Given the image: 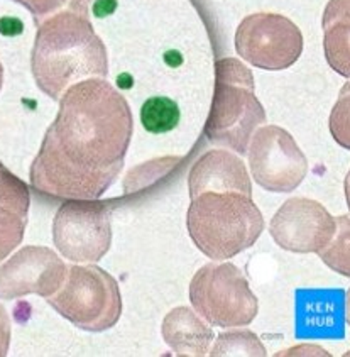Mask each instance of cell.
<instances>
[{"mask_svg":"<svg viewBox=\"0 0 350 357\" xmlns=\"http://www.w3.org/2000/svg\"><path fill=\"white\" fill-rule=\"evenodd\" d=\"M162 335L180 356L206 354V347L213 337L212 331L205 327L188 308H176L166 317Z\"/></svg>","mask_w":350,"mask_h":357,"instance_id":"13","label":"cell"},{"mask_svg":"<svg viewBox=\"0 0 350 357\" xmlns=\"http://www.w3.org/2000/svg\"><path fill=\"white\" fill-rule=\"evenodd\" d=\"M47 301L77 327L93 332L112 327L122 310L117 283L97 266H73Z\"/></svg>","mask_w":350,"mask_h":357,"instance_id":"5","label":"cell"},{"mask_svg":"<svg viewBox=\"0 0 350 357\" xmlns=\"http://www.w3.org/2000/svg\"><path fill=\"white\" fill-rule=\"evenodd\" d=\"M29 204L27 185L7 169H0V261L21 244Z\"/></svg>","mask_w":350,"mask_h":357,"instance_id":"12","label":"cell"},{"mask_svg":"<svg viewBox=\"0 0 350 357\" xmlns=\"http://www.w3.org/2000/svg\"><path fill=\"white\" fill-rule=\"evenodd\" d=\"M33 73L50 97L86 77L107 75V54L100 38L79 12H59L41 24L33 51Z\"/></svg>","mask_w":350,"mask_h":357,"instance_id":"2","label":"cell"},{"mask_svg":"<svg viewBox=\"0 0 350 357\" xmlns=\"http://www.w3.org/2000/svg\"><path fill=\"white\" fill-rule=\"evenodd\" d=\"M15 2L27 7V9L33 12L36 19H45L70 2H73L75 9H79V12L85 15L86 2H89V0H15Z\"/></svg>","mask_w":350,"mask_h":357,"instance_id":"15","label":"cell"},{"mask_svg":"<svg viewBox=\"0 0 350 357\" xmlns=\"http://www.w3.org/2000/svg\"><path fill=\"white\" fill-rule=\"evenodd\" d=\"M65 278L66 266L51 249L24 248L0 266V298H21L29 293L50 298Z\"/></svg>","mask_w":350,"mask_h":357,"instance_id":"10","label":"cell"},{"mask_svg":"<svg viewBox=\"0 0 350 357\" xmlns=\"http://www.w3.org/2000/svg\"><path fill=\"white\" fill-rule=\"evenodd\" d=\"M180 107L168 97H151L141 107V124L151 134H166L180 124Z\"/></svg>","mask_w":350,"mask_h":357,"instance_id":"14","label":"cell"},{"mask_svg":"<svg viewBox=\"0 0 350 357\" xmlns=\"http://www.w3.org/2000/svg\"><path fill=\"white\" fill-rule=\"evenodd\" d=\"M264 122V110L256 95L250 71L237 59L217 63V85L206 124V136L217 144L245 153L252 130Z\"/></svg>","mask_w":350,"mask_h":357,"instance_id":"4","label":"cell"},{"mask_svg":"<svg viewBox=\"0 0 350 357\" xmlns=\"http://www.w3.org/2000/svg\"><path fill=\"white\" fill-rule=\"evenodd\" d=\"M262 215L250 195L204 192L188 210L190 236L212 259H227L249 248L262 231Z\"/></svg>","mask_w":350,"mask_h":357,"instance_id":"3","label":"cell"},{"mask_svg":"<svg viewBox=\"0 0 350 357\" xmlns=\"http://www.w3.org/2000/svg\"><path fill=\"white\" fill-rule=\"evenodd\" d=\"M254 178L271 192H291L306 173V160L286 130L266 126L254 134L249 151Z\"/></svg>","mask_w":350,"mask_h":357,"instance_id":"9","label":"cell"},{"mask_svg":"<svg viewBox=\"0 0 350 357\" xmlns=\"http://www.w3.org/2000/svg\"><path fill=\"white\" fill-rule=\"evenodd\" d=\"M0 86H2V65H0Z\"/></svg>","mask_w":350,"mask_h":357,"instance_id":"18","label":"cell"},{"mask_svg":"<svg viewBox=\"0 0 350 357\" xmlns=\"http://www.w3.org/2000/svg\"><path fill=\"white\" fill-rule=\"evenodd\" d=\"M236 47L245 61L257 68L282 70L300 58L303 38L289 19L262 12L241 22Z\"/></svg>","mask_w":350,"mask_h":357,"instance_id":"8","label":"cell"},{"mask_svg":"<svg viewBox=\"0 0 350 357\" xmlns=\"http://www.w3.org/2000/svg\"><path fill=\"white\" fill-rule=\"evenodd\" d=\"M110 2H114V0H100V2L95 3V15H98V17H105V15L112 14L115 7H109Z\"/></svg>","mask_w":350,"mask_h":357,"instance_id":"17","label":"cell"},{"mask_svg":"<svg viewBox=\"0 0 350 357\" xmlns=\"http://www.w3.org/2000/svg\"><path fill=\"white\" fill-rule=\"evenodd\" d=\"M132 134L125 98L102 78L66 90L31 168V183L56 197L98 198L124 165Z\"/></svg>","mask_w":350,"mask_h":357,"instance_id":"1","label":"cell"},{"mask_svg":"<svg viewBox=\"0 0 350 357\" xmlns=\"http://www.w3.org/2000/svg\"><path fill=\"white\" fill-rule=\"evenodd\" d=\"M9 342H10V322L6 310H3V307L0 305V357L7 354V351H9Z\"/></svg>","mask_w":350,"mask_h":357,"instance_id":"16","label":"cell"},{"mask_svg":"<svg viewBox=\"0 0 350 357\" xmlns=\"http://www.w3.org/2000/svg\"><path fill=\"white\" fill-rule=\"evenodd\" d=\"M53 237L59 252L68 259L98 261L112 241L109 207L82 198L66 202L54 217Z\"/></svg>","mask_w":350,"mask_h":357,"instance_id":"7","label":"cell"},{"mask_svg":"<svg viewBox=\"0 0 350 357\" xmlns=\"http://www.w3.org/2000/svg\"><path fill=\"white\" fill-rule=\"evenodd\" d=\"M190 296L197 312L220 327L249 324L257 312V301L248 281L232 264L201 268L195 276Z\"/></svg>","mask_w":350,"mask_h":357,"instance_id":"6","label":"cell"},{"mask_svg":"<svg viewBox=\"0 0 350 357\" xmlns=\"http://www.w3.org/2000/svg\"><path fill=\"white\" fill-rule=\"evenodd\" d=\"M204 192H241L250 195L248 169L227 151H210L197 161L190 174V197Z\"/></svg>","mask_w":350,"mask_h":357,"instance_id":"11","label":"cell"}]
</instances>
